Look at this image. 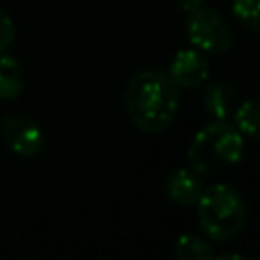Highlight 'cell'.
Listing matches in <instances>:
<instances>
[{
  "label": "cell",
  "mask_w": 260,
  "mask_h": 260,
  "mask_svg": "<svg viewBox=\"0 0 260 260\" xmlns=\"http://www.w3.org/2000/svg\"><path fill=\"white\" fill-rule=\"evenodd\" d=\"M232 120L244 138L260 140V98H248L240 102Z\"/></svg>",
  "instance_id": "obj_10"
},
{
  "label": "cell",
  "mask_w": 260,
  "mask_h": 260,
  "mask_svg": "<svg viewBox=\"0 0 260 260\" xmlns=\"http://www.w3.org/2000/svg\"><path fill=\"white\" fill-rule=\"evenodd\" d=\"M24 89V69L12 55L0 53V100H14Z\"/></svg>",
  "instance_id": "obj_9"
},
{
  "label": "cell",
  "mask_w": 260,
  "mask_h": 260,
  "mask_svg": "<svg viewBox=\"0 0 260 260\" xmlns=\"http://www.w3.org/2000/svg\"><path fill=\"white\" fill-rule=\"evenodd\" d=\"M185 32L189 43L203 51L205 55H219L232 47L234 35L232 26L221 12L211 6L201 4L199 8L187 12L185 18Z\"/></svg>",
  "instance_id": "obj_4"
},
{
  "label": "cell",
  "mask_w": 260,
  "mask_h": 260,
  "mask_svg": "<svg viewBox=\"0 0 260 260\" xmlns=\"http://www.w3.org/2000/svg\"><path fill=\"white\" fill-rule=\"evenodd\" d=\"M203 189H205L203 179L193 169H177L167 177V183H165L167 197L175 205H181V207L195 205Z\"/></svg>",
  "instance_id": "obj_8"
},
{
  "label": "cell",
  "mask_w": 260,
  "mask_h": 260,
  "mask_svg": "<svg viewBox=\"0 0 260 260\" xmlns=\"http://www.w3.org/2000/svg\"><path fill=\"white\" fill-rule=\"evenodd\" d=\"M232 12L242 26L260 32V0H232Z\"/></svg>",
  "instance_id": "obj_12"
},
{
  "label": "cell",
  "mask_w": 260,
  "mask_h": 260,
  "mask_svg": "<svg viewBox=\"0 0 260 260\" xmlns=\"http://www.w3.org/2000/svg\"><path fill=\"white\" fill-rule=\"evenodd\" d=\"M211 260H252L244 254H219V256H213Z\"/></svg>",
  "instance_id": "obj_15"
},
{
  "label": "cell",
  "mask_w": 260,
  "mask_h": 260,
  "mask_svg": "<svg viewBox=\"0 0 260 260\" xmlns=\"http://www.w3.org/2000/svg\"><path fill=\"white\" fill-rule=\"evenodd\" d=\"M179 8H183L185 12H191V10H195V8H199L201 4H203V0H173Z\"/></svg>",
  "instance_id": "obj_14"
},
{
  "label": "cell",
  "mask_w": 260,
  "mask_h": 260,
  "mask_svg": "<svg viewBox=\"0 0 260 260\" xmlns=\"http://www.w3.org/2000/svg\"><path fill=\"white\" fill-rule=\"evenodd\" d=\"M175 256L177 260H211L213 246L195 234H183L175 240Z\"/></svg>",
  "instance_id": "obj_11"
},
{
  "label": "cell",
  "mask_w": 260,
  "mask_h": 260,
  "mask_svg": "<svg viewBox=\"0 0 260 260\" xmlns=\"http://www.w3.org/2000/svg\"><path fill=\"white\" fill-rule=\"evenodd\" d=\"M169 77L181 87H197L209 77V61L203 51L191 47V49H179L169 65Z\"/></svg>",
  "instance_id": "obj_6"
},
{
  "label": "cell",
  "mask_w": 260,
  "mask_h": 260,
  "mask_svg": "<svg viewBox=\"0 0 260 260\" xmlns=\"http://www.w3.org/2000/svg\"><path fill=\"white\" fill-rule=\"evenodd\" d=\"M195 205L199 228L211 242H230L246 228V201L232 185L217 183L205 187Z\"/></svg>",
  "instance_id": "obj_3"
},
{
  "label": "cell",
  "mask_w": 260,
  "mask_h": 260,
  "mask_svg": "<svg viewBox=\"0 0 260 260\" xmlns=\"http://www.w3.org/2000/svg\"><path fill=\"white\" fill-rule=\"evenodd\" d=\"M16 39V26L12 16L0 8V53H4Z\"/></svg>",
  "instance_id": "obj_13"
},
{
  "label": "cell",
  "mask_w": 260,
  "mask_h": 260,
  "mask_svg": "<svg viewBox=\"0 0 260 260\" xmlns=\"http://www.w3.org/2000/svg\"><path fill=\"white\" fill-rule=\"evenodd\" d=\"M0 136L14 154L24 156V158L37 156L45 148V134H43L41 124H37L28 116L14 114V116L4 118L0 126Z\"/></svg>",
  "instance_id": "obj_5"
},
{
  "label": "cell",
  "mask_w": 260,
  "mask_h": 260,
  "mask_svg": "<svg viewBox=\"0 0 260 260\" xmlns=\"http://www.w3.org/2000/svg\"><path fill=\"white\" fill-rule=\"evenodd\" d=\"M244 158V136L232 122L213 120L203 126L187 150L189 169L199 175H217Z\"/></svg>",
  "instance_id": "obj_2"
},
{
  "label": "cell",
  "mask_w": 260,
  "mask_h": 260,
  "mask_svg": "<svg viewBox=\"0 0 260 260\" xmlns=\"http://www.w3.org/2000/svg\"><path fill=\"white\" fill-rule=\"evenodd\" d=\"M179 85L160 69H144L130 77L124 104L132 124L146 132H162L179 110Z\"/></svg>",
  "instance_id": "obj_1"
},
{
  "label": "cell",
  "mask_w": 260,
  "mask_h": 260,
  "mask_svg": "<svg viewBox=\"0 0 260 260\" xmlns=\"http://www.w3.org/2000/svg\"><path fill=\"white\" fill-rule=\"evenodd\" d=\"M240 106L238 91L228 81H213L203 89V108L211 120L230 122Z\"/></svg>",
  "instance_id": "obj_7"
}]
</instances>
